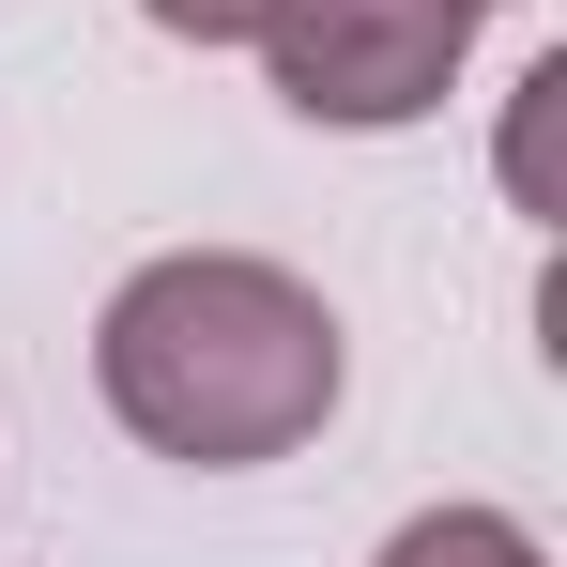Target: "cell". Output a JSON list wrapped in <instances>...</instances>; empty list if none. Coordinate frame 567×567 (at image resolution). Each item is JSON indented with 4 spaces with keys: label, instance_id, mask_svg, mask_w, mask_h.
<instances>
[{
    "label": "cell",
    "instance_id": "obj_1",
    "mask_svg": "<svg viewBox=\"0 0 567 567\" xmlns=\"http://www.w3.org/2000/svg\"><path fill=\"white\" fill-rule=\"evenodd\" d=\"M338 307L291 277V261H246V246H185V261H138L93 322V383L107 414L185 475H246L291 461L322 414H338Z\"/></svg>",
    "mask_w": 567,
    "mask_h": 567
},
{
    "label": "cell",
    "instance_id": "obj_2",
    "mask_svg": "<svg viewBox=\"0 0 567 567\" xmlns=\"http://www.w3.org/2000/svg\"><path fill=\"white\" fill-rule=\"evenodd\" d=\"M246 47L277 62V93L307 123L383 138V123H430L445 107V78H461V47H475V0H261Z\"/></svg>",
    "mask_w": 567,
    "mask_h": 567
},
{
    "label": "cell",
    "instance_id": "obj_3",
    "mask_svg": "<svg viewBox=\"0 0 567 567\" xmlns=\"http://www.w3.org/2000/svg\"><path fill=\"white\" fill-rule=\"evenodd\" d=\"M383 567H553L506 506H430V522H399L383 537Z\"/></svg>",
    "mask_w": 567,
    "mask_h": 567
},
{
    "label": "cell",
    "instance_id": "obj_4",
    "mask_svg": "<svg viewBox=\"0 0 567 567\" xmlns=\"http://www.w3.org/2000/svg\"><path fill=\"white\" fill-rule=\"evenodd\" d=\"M553 123H567V62H537L522 107H506V199H522V215H567L553 199Z\"/></svg>",
    "mask_w": 567,
    "mask_h": 567
},
{
    "label": "cell",
    "instance_id": "obj_5",
    "mask_svg": "<svg viewBox=\"0 0 567 567\" xmlns=\"http://www.w3.org/2000/svg\"><path fill=\"white\" fill-rule=\"evenodd\" d=\"M154 31H185V47H246L261 31V0H138Z\"/></svg>",
    "mask_w": 567,
    "mask_h": 567
}]
</instances>
